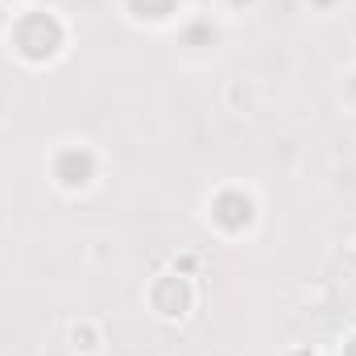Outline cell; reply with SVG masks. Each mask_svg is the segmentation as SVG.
I'll return each mask as SVG.
<instances>
[{
  "label": "cell",
  "mask_w": 356,
  "mask_h": 356,
  "mask_svg": "<svg viewBox=\"0 0 356 356\" xmlns=\"http://www.w3.org/2000/svg\"><path fill=\"white\" fill-rule=\"evenodd\" d=\"M13 46H17L25 58L42 63V58H50V54H58V46H63V25H58L50 13H25V17L13 25Z\"/></svg>",
  "instance_id": "cell-1"
},
{
  "label": "cell",
  "mask_w": 356,
  "mask_h": 356,
  "mask_svg": "<svg viewBox=\"0 0 356 356\" xmlns=\"http://www.w3.org/2000/svg\"><path fill=\"white\" fill-rule=\"evenodd\" d=\"M54 175L63 178L67 186H88L95 175V162H91L88 149H63L58 162H54Z\"/></svg>",
  "instance_id": "cell-2"
},
{
  "label": "cell",
  "mask_w": 356,
  "mask_h": 356,
  "mask_svg": "<svg viewBox=\"0 0 356 356\" xmlns=\"http://www.w3.org/2000/svg\"><path fill=\"white\" fill-rule=\"evenodd\" d=\"M154 307L162 311V315H182L186 307H191V290H186V282L182 277H162L158 286H154Z\"/></svg>",
  "instance_id": "cell-3"
},
{
  "label": "cell",
  "mask_w": 356,
  "mask_h": 356,
  "mask_svg": "<svg viewBox=\"0 0 356 356\" xmlns=\"http://www.w3.org/2000/svg\"><path fill=\"white\" fill-rule=\"evenodd\" d=\"M211 211H216V220H220L224 228H232V232H236V228H245V224L253 220V203H249L245 195H236V191H228V195H220Z\"/></svg>",
  "instance_id": "cell-4"
},
{
  "label": "cell",
  "mask_w": 356,
  "mask_h": 356,
  "mask_svg": "<svg viewBox=\"0 0 356 356\" xmlns=\"http://www.w3.org/2000/svg\"><path fill=\"white\" fill-rule=\"evenodd\" d=\"M178 0H129V8L137 13V17H149V21H162V17H170L175 13Z\"/></svg>",
  "instance_id": "cell-5"
},
{
  "label": "cell",
  "mask_w": 356,
  "mask_h": 356,
  "mask_svg": "<svg viewBox=\"0 0 356 356\" xmlns=\"http://www.w3.org/2000/svg\"><path fill=\"white\" fill-rule=\"evenodd\" d=\"M344 356H356V336L348 340V348H344Z\"/></svg>",
  "instance_id": "cell-6"
}]
</instances>
